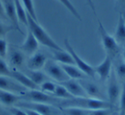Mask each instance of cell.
Returning <instances> with one entry per match:
<instances>
[{
	"label": "cell",
	"mask_w": 125,
	"mask_h": 115,
	"mask_svg": "<svg viewBox=\"0 0 125 115\" xmlns=\"http://www.w3.org/2000/svg\"><path fill=\"white\" fill-rule=\"evenodd\" d=\"M61 105L64 107L75 106L90 111L100 108H112V105L108 101L91 97H74L70 100H64L61 102Z\"/></svg>",
	"instance_id": "1"
},
{
	"label": "cell",
	"mask_w": 125,
	"mask_h": 115,
	"mask_svg": "<svg viewBox=\"0 0 125 115\" xmlns=\"http://www.w3.org/2000/svg\"><path fill=\"white\" fill-rule=\"evenodd\" d=\"M28 30L31 31V33L33 34V36L38 40L39 44L45 46L52 50H57L62 51L63 49L61 46H59L54 40L48 34L45 29L42 26H40L38 21L33 19L29 15H28Z\"/></svg>",
	"instance_id": "2"
},
{
	"label": "cell",
	"mask_w": 125,
	"mask_h": 115,
	"mask_svg": "<svg viewBox=\"0 0 125 115\" xmlns=\"http://www.w3.org/2000/svg\"><path fill=\"white\" fill-rule=\"evenodd\" d=\"M98 23H99V36L101 38V41H102V45L104 47V51L106 52V55L109 56L111 58H116V56L120 52V46L117 44V42L116 41V40L114 39V37L111 36L104 28V27L103 26L102 23L100 22V20L98 18Z\"/></svg>",
	"instance_id": "3"
},
{
	"label": "cell",
	"mask_w": 125,
	"mask_h": 115,
	"mask_svg": "<svg viewBox=\"0 0 125 115\" xmlns=\"http://www.w3.org/2000/svg\"><path fill=\"white\" fill-rule=\"evenodd\" d=\"M21 99L26 100L27 101L36 103H43V104L54 105L59 103V100L55 96L51 95L50 94H46L38 89H30L29 91H26L21 94Z\"/></svg>",
	"instance_id": "4"
},
{
	"label": "cell",
	"mask_w": 125,
	"mask_h": 115,
	"mask_svg": "<svg viewBox=\"0 0 125 115\" xmlns=\"http://www.w3.org/2000/svg\"><path fill=\"white\" fill-rule=\"evenodd\" d=\"M16 106H18L22 109H30L40 113L41 115H63L62 111H58L53 105L43 104V103L31 102V101H18L16 104Z\"/></svg>",
	"instance_id": "5"
},
{
	"label": "cell",
	"mask_w": 125,
	"mask_h": 115,
	"mask_svg": "<svg viewBox=\"0 0 125 115\" xmlns=\"http://www.w3.org/2000/svg\"><path fill=\"white\" fill-rule=\"evenodd\" d=\"M63 43L66 47V50L68 51L70 53V55L73 58L74 61H75V65L85 74L87 77H95V70H94V67L90 65L89 64H87L86 61H84L82 58L78 55V54L75 52V51L74 50V48L72 47V46L70 45V41H69L68 39H64L63 40Z\"/></svg>",
	"instance_id": "6"
},
{
	"label": "cell",
	"mask_w": 125,
	"mask_h": 115,
	"mask_svg": "<svg viewBox=\"0 0 125 115\" xmlns=\"http://www.w3.org/2000/svg\"><path fill=\"white\" fill-rule=\"evenodd\" d=\"M43 68L44 72L49 77H51L52 79L58 82H62L70 79L67 74L65 73V71L63 70V69L62 68L61 65H59L57 62L54 61L53 59L47 60Z\"/></svg>",
	"instance_id": "7"
},
{
	"label": "cell",
	"mask_w": 125,
	"mask_h": 115,
	"mask_svg": "<svg viewBox=\"0 0 125 115\" xmlns=\"http://www.w3.org/2000/svg\"><path fill=\"white\" fill-rule=\"evenodd\" d=\"M108 79H109L107 87L108 101L113 106L114 104H116V102L120 98L122 88L117 80V77H116V74L114 72H111V76H110V77Z\"/></svg>",
	"instance_id": "8"
},
{
	"label": "cell",
	"mask_w": 125,
	"mask_h": 115,
	"mask_svg": "<svg viewBox=\"0 0 125 115\" xmlns=\"http://www.w3.org/2000/svg\"><path fill=\"white\" fill-rule=\"evenodd\" d=\"M0 89L20 94H22L27 91L26 88L21 86L14 79L4 76H0Z\"/></svg>",
	"instance_id": "9"
},
{
	"label": "cell",
	"mask_w": 125,
	"mask_h": 115,
	"mask_svg": "<svg viewBox=\"0 0 125 115\" xmlns=\"http://www.w3.org/2000/svg\"><path fill=\"white\" fill-rule=\"evenodd\" d=\"M78 81L80 82L81 85L83 87L87 96H90L91 98H95V99L104 100V94H103L102 91L98 84H96L95 82H92V81L87 80V78Z\"/></svg>",
	"instance_id": "10"
},
{
	"label": "cell",
	"mask_w": 125,
	"mask_h": 115,
	"mask_svg": "<svg viewBox=\"0 0 125 115\" xmlns=\"http://www.w3.org/2000/svg\"><path fill=\"white\" fill-rule=\"evenodd\" d=\"M94 67L95 74L99 76L100 80L105 81L110 77L111 73V68H112V58L106 55L104 59L99 64V65H96Z\"/></svg>",
	"instance_id": "11"
},
{
	"label": "cell",
	"mask_w": 125,
	"mask_h": 115,
	"mask_svg": "<svg viewBox=\"0 0 125 115\" xmlns=\"http://www.w3.org/2000/svg\"><path fill=\"white\" fill-rule=\"evenodd\" d=\"M60 84L63 86L73 97H87L83 87L81 85L78 80L68 79L64 82H60Z\"/></svg>",
	"instance_id": "12"
},
{
	"label": "cell",
	"mask_w": 125,
	"mask_h": 115,
	"mask_svg": "<svg viewBox=\"0 0 125 115\" xmlns=\"http://www.w3.org/2000/svg\"><path fill=\"white\" fill-rule=\"evenodd\" d=\"M47 61V57L41 52H35L27 61V66L31 70H40Z\"/></svg>",
	"instance_id": "13"
},
{
	"label": "cell",
	"mask_w": 125,
	"mask_h": 115,
	"mask_svg": "<svg viewBox=\"0 0 125 115\" xmlns=\"http://www.w3.org/2000/svg\"><path fill=\"white\" fill-rule=\"evenodd\" d=\"M2 3L3 5H4L5 16H7V17L11 21L12 25L15 27V28L21 32L19 27V22H18L17 16H16L15 0H2Z\"/></svg>",
	"instance_id": "14"
},
{
	"label": "cell",
	"mask_w": 125,
	"mask_h": 115,
	"mask_svg": "<svg viewBox=\"0 0 125 115\" xmlns=\"http://www.w3.org/2000/svg\"><path fill=\"white\" fill-rule=\"evenodd\" d=\"M10 77L14 79L15 81H16L18 83H20L21 86H23V87L26 88V89H38V86L35 83H33L31 79H30L26 74L22 73V72H21V71H18V70H11Z\"/></svg>",
	"instance_id": "15"
},
{
	"label": "cell",
	"mask_w": 125,
	"mask_h": 115,
	"mask_svg": "<svg viewBox=\"0 0 125 115\" xmlns=\"http://www.w3.org/2000/svg\"><path fill=\"white\" fill-rule=\"evenodd\" d=\"M38 48H39L38 40L33 36V34L31 33V31L28 30L26 39H25L24 42H23L21 46V50L22 51V52H26V53L31 54L32 55V54L34 53L35 52H37Z\"/></svg>",
	"instance_id": "16"
},
{
	"label": "cell",
	"mask_w": 125,
	"mask_h": 115,
	"mask_svg": "<svg viewBox=\"0 0 125 115\" xmlns=\"http://www.w3.org/2000/svg\"><path fill=\"white\" fill-rule=\"evenodd\" d=\"M52 57L54 61L57 62L60 65H75L73 58L68 51L65 52L64 50H52Z\"/></svg>",
	"instance_id": "17"
},
{
	"label": "cell",
	"mask_w": 125,
	"mask_h": 115,
	"mask_svg": "<svg viewBox=\"0 0 125 115\" xmlns=\"http://www.w3.org/2000/svg\"><path fill=\"white\" fill-rule=\"evenodd\" d=\"M61 66L70 79L82 80V79H87V77H88L75 65H61Z\"/></svg>",
	"instance_id": "18"
},
{
	"label": "cell",
	"mask_w": 125,
	"mask_h": 115,
	"mask_svg": "<svg viewBox=\"0 0 125 115\" xmlns=\"http://www.w3.org/2000/svg\"><path fill=\"white\" fill-rule=\"evenodd\" d=\"M113 37L116 40V41L117 42L118 45L125 43V20L122 13H119L117 25H116Z\"/></svg>",
	"instance_id": "19"
},
{
	"label": "cell",
	"mask_w": 125,
	"mask_h": 115,
	"mask_svg": "<svg viewBox=\"0 0 125 115\" xmlns=\"http://www.w3.org/2000/svg\"><path fill=\"white\" fill-rule=\"evenodd\" d=\"M21 99V94L8 92L0 89V102L5 106H13L16 105Z\"/></svg>",
	"instance_id": "20"
},
{
	"label": "cell",
	"mask_w": 125,
	"mask_h": 115,
	"mask_svg": "<svg viewBox=\"0 0 125 115\" xmlns=\"http://www.w3.org/2000/svg\"><path fill=\"white\" fill-rule=\"evenodd\" d=\"M28 77L32 80L33 83H35L37 86H40L44 82L48 80V76L40 70H29L26 74Z\"/></svg>",
	"instance_id": "21"
},
{
	"label": "cell",
	"mask_w": 125,
	"mask_h": 115,
	"mask_svg": "<svg viewBox=\"0 0 125 115\" xmlns=\"http://www.w3.org/2000/svg\"><path fill=\"white\" fill-rule=\"evenodd\" d=\"M25 56L22 51L13 50L10 56V63L15 68H19L24 64Z\"/></svg>",
	"instance_id": "22"
},
{
	"label": "cell",
	"mask_w": 125,
	"mask_h": 115,
	"mask_svg": "<svg viewBox=\"0 0 125 115\" xmlns=\"http://www.w3.org/2000/svg\"><path fill=\"white\" fill-rule=\"evenodd\" d=\"M15 4H16V11L18 22L28 27V14L21 4V0H15Z\"/></svg>",
	"instance_id": "23"
},
{
	"label": "cell",
	"mask_w": 125,
	"mask_h": 115,
	"mask_svg": "<svg viewBox=\"0 0 125 115\" xmlns=\"http://www.w3.org/2000/svg\"><path fill=\"white\" fill-rule=\"evenodd\" d=\"M62 113L63 115H88L90 110L75 107V106H68V107L62 108Z\"/></svg>",
	"instance_id": "24"
},
{
	"label": "cell",
	"mask_w": 125,
	"mask_h": 115,
	"mask_svg": "<svg viewBox=\"0 0 125 115\" xmlns=\"http://www.w3.org/2000/svg\"><path fill=\"white\" fill-rule=\"evenodd\" d=\"M53 95L57 98H59L60 100H70L72 98H74L71 95V94L61 84H57L55 91L53 93Z\"/></svg>",
	"instance_id": "25"
},
{
	"label": "cell",
	"mask_w": 125,
	"mask_h": 115,
	"mask_svg": "<svg viewBox=\"0 0 125 115\" xmlns=\"http://www.w3.org/2000/svg\"><path fill=\"white\" fill-rule=\"evenodd\" d=\"M21 2L22 4L23 7H24L25 11H26L27 14L29 15L33 19L37 21V15L34 9V5H33V0H21Z\"/></svg>",
	"instance_id": "26"
},
{
	"label": "cell",
	"mask_w": 125,
	"mask_h": 115,
	"mask_svg": "<svg viewBox=\"0 0 125 115\" xmlns=\"http://www.w3.org/2000/svg\"><path fill=\"white\" fill-rule=\"evenodd\" d=\"M58 1L62 4V5L64 6V7L66 8V9L68 10V11H70L75 18H76V19H78L79 21H82V17H81L80 14H79L78 11L75 9V6L73 5V4L70 2V0H58Z\"/></svg>",
	"instance_id": "27"
},
{
	"label": "cell",
	"mask_w": 125,
	"mask_h": 115,
	"mask_svg": "<svg viewBox=\"0 0 125 115\" xmlns=\"http://www.w3.org/2000/svg\"><path fill=\"white\" fill-rule=\"evenodd\" d=\"M56 86L57 84L54 83L53 82H51V81L47 80L45 82H44L43 83L40 85V90L42 92H45L46 94H53L54 91H55Z\"/></svg>",
	"instance_id": "28"
},
{
	"label": "cell",
	"mask_w": 125,
	"mask_h": 115,
	"mask_svg": "<svg viewBox=\"0 0 125 115\" xmlns=\"http://www.w3.org/2000/svg\"><path fill=\"white\" fill-rule=\"evenodd\" d=\"M114 73L116 77L120 79H125V62L123 60L119 61L116 65Z\"/></svg>",
	"instance_id": "29"
},
{
	"label": "cell",
	"mask_w": 125,
	"mask_h": 115,
	"mask_svg": "<svg viewBox=\"0 0 125 115\" xmlns=\"http://www.w3.org/2000/svg\"><path fill=\"white\" fill-rule=\"evenodd\" d=\"M11 70L10 69L9 65L6 64L4 58H0V76L4 77H10V76Z\"/></svg>",
	"instance_id": "30"
},
{
	"label": "cell",
	"mask_w": 125,
	"mask_h": 115,
	"mask_svg": "<svg viewBox=\"0 0 125 115\" xmlns=\"http://www.w3.org/2000/svg\"><path fill=\"white\" fill-rule=\"evenodd\" d=\"M13 29H16L13 25H7L0 22V38H4L7 34Z\"/></svg>",
	"instance_id": "31"
},
{
	"label": "cell",
	"mask_w": 125,
	"mask_h": 115,
	"mask_svg": "<svg viewBox=\"0 0 125 115\" xmlns=\"http://www.w3.org/2000/svg\"><path fill=\"white\" fill-rule=\"evenodd\" d=\"M8 51V43L4 38H0V58H5Z\"/></svg>",
	"instance_id": "32"
},
{
	"label": "cell",
	"mask_w": 125,
	"mask_h": 115,
	"mask_svg": "<svg viewBox=\"0 0 125 115\" xmlns=\"http://www.w3.org/2000/svg\"><path fill=\"white\" fill-rule=\"evenodd\" d=\"M112 113L111 108H100V109L91 110L88 115H110Z\"/></svg>",
	"instance_id": "33"
},
{
	"label": "cell",
	"mask_w": 125,
	"mask_h": 115,
	"mask_svg": "<svg viewBox=\"0 0 125 115\" xmlns=\"http://www.w3.org/2000/svg\"><path fill=\"white\" fill-rule=\"evenodd\" d=\"M120 111L125 113V83L122 88V92L120 94Z\"/></svg>",
	"instance_id": "34"
},
{
	"label": "cell",
	"mask_w": 125,
	"mask_h": 115,
	"mask_svg": "<svg viewBox=\"0 0 125 115\" xmlns=\"http://www.w3.org/2000/svg\"><path fill=\"white\" fill-rule=\"evenodd\" d=\"M11 115H28L24 109L20 108L18 106H13L10 109Z\"/></svg>",
	"instance_id": "35"
},
{
	"label": "cell",
	"mask_w": 125,
	"mask_h": 115,
	"mask_svg": "<svg viewBox=\"0 0 125 115\" xmlns=\"http://www.w3.org/2000/svg\"><path fill=\"white\" fill-rule=\"evenodd\" d=\"M116 7L120 10V13H125V0H116Z\"/></svg>",
	"instance_id": "36"
},
{
	"label": "cell",
	"mask_w": 125,
	"mask_h": 115,
	"mask_svg": "<svg viewBox=\"0 0 125 115\" xmlns=\"http://www.w3.org/2000/svg\"><path fill=\"white\" fill-rule=\"evenodd\" d=\"M0 16L1 17H5V12H4V5H3L2 0H0Z\"/></svg>",
	"instance_id": "37"
},
{
	"label": "cell",
	"mask_w": 125,
	"mask_h": 115,
	"mask_svg": "<svg viewBox=\"0 0 125 115\" xmlns=\"http://www.w3.org/2000/svg\"><path fill=\"white\" fill-rule=\"evenodd\" d=\"M87 3H88L89 6H90V8L92 9V11H93V12L94 13V15H95V16H97V13H96V10H95V6H94L93 0H87Z\"/></svg>",
	"instance_id": "38"
},
{
	"label": "cell",
	"mask_w": 125,
	"mask_h": 115,
	"mask_svg": "<svg viewBox=\"0 0 125 115\" xmlns=\"http://www.w3.org/2000/svg\"><path fill=\"white\" fill-rule=\"evenodd\" d=\"M24 110L28 115H41L40 113H37V112L33 111V110H30V109H24Z\"/></svg>",
	"instance_id": "39"
},
{
	"label": "cell",
	"mask_w": 125,
	"mask_h": 115,
	"mask_svg": "<svg viewBox=\"0 0 125 115\" xmlns=\"http://www.w3.org/2000/svg\"><path fill=\"white\" fill-rule=\"evenodd\" d=\"M0 115H9V114H7V113L3 110V108L0 106Z\"/></svg>",
	"instance_id": "40"
},
{
	"label": "cell",
	"mask_w": 125,
	"mask_h": 115,
	"mask_svg": "<svg viewBox=\"0 0 125 115\" xmlns=\"http://www.w3.org/2000/svg\"><path fill=\"white\" fill-rule=\"evenodd\" d=\"M123 61L125 62V48H124V50H123Z\"/></svg>",
	"instance_id": "41"
},
{
	"label": "cell",
	"mask_w": 125,
	"mask_h": 115,
	"mask_svg": "<svg viewBox=\"0 0 125 115\" xmlns=\"http://www.w3.org/2000/svg\"><path fill=\"white\" fill-rule=\"evenodd\" d=\"M118 115H125V113L123 111H119L118 112Z\"/></svg>",
	"instance_id": "42"
},
{
	"label": "cell",
	"mask_w": 125,
	"mask_h": 115,
	"mask_svg": "<svg viewBox=\"0 0 125 115\" xmlns=\"http://www.w3.org/2000/svg\"><path fill=\"white\" fill-rule=\"evenodd\" d=\"M110 115H118V112H113L112 111V113H111Z\"/></svg>",
	"instance_id": "43"
},
{
	"label": "cell",
	"mask_w": 125,
	"mask_h": 115,
	"mask_svg": "<svg viewBox=\"0 0 125 115\" xmlns=\"http://www.w3.org/2000/svg\"><path fill=\"white\" fill-rule=\"evenodd\" d=\"M122 14H123V17H124V20H125V13H122Z\"/></svg>",
	"instance_id": "44"
}]
</instances>
